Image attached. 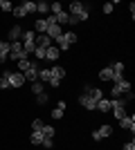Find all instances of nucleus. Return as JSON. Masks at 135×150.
<instances>
[{
  "instance_id": "nucleus-1",
  "label": "nucleus",
  "mask_w": 135,
  "mask_h": 150,
  "mask_svg": "<svg viewBox=\"0 0 135 150\" xmlns=\"http://www.w3.org/2000/svg\"><path fill=\"white\" fill-rule=\"evenodd\" d=\"M68 13H70V16H74L79 23H86V20L90 18V5L74 0V2H70V11H68Z\"/></svg>"
},
{
  "instance_id": "nucleus-2",
  "label": "nucleus",
  "mask_w": 135,
  "mask_h": 150,
  "mask_svg": "<svg viewBox=\"0 0 135 150\" xmlns=\"http://www.w3.org/2000/svg\"><path fill=\"white\" fill-rule=\"evenodd\" d=\"M133 90H131V81H126V79H122V81L113 83V88H110V99H119V96H124V94H131Z\"/></svg>"
},
{
  "instance_id": "nucleus-3",
  "label": "nucleus",
  "mask_w": 135,
  "mask_h": 150,
  "mask_svg": "<svg viewBox=\"0 0 135 150\" xmlns=\"http://www.w3.org/2000/svg\"><path fill=\"white\" fill-rule=\"evenodd\" d=\"M2 76L9 81V88H23V83H25V76L20 74L18 69H16V72H9V69H5V72H2Z\"/></svg>"
},
{
  "instance_id": "nucleus-4",
  "label": "nucleus",
  "mask_w": 135,
  "mask_h": 150,
  "mask_svg": "<svg viewBox=\"0 0 135 150\" xmlns=\"http://www.w3.org/2000/svg\"><path fill=\"white\" fill-rule=\"evenodd\" d=\"M110 134H113V125H110V123H104L99 130L92 132V141H95V144H97V141H104V139H108Z\"/></svg>"
},
{
  "instance_id": "nucleus-5",
  "label": "nucleus",
  "mask_w": 135,
  "mask_h": 150,
  "mask_svg": "<svg viewBox=\"0 0 135 150\" xmlns=\"http://www.w3.org/2000/svg\"><path fill=\"white\" fill-rule=\"evenodd\" d=\"M39 72H41V63L39 61H32V65H29V69H27L25 74V81H29V83H36L39 81Z\"/></svg>"
},
{
  "instance_id": "nucleus-6",
  "label": "nucleus",
  "mask_w": 135,
  "mask_h": 150,
  "mask_svg": "<svg viewBox=\"0 0 135 150\" xmlns=\"http://www.w3.org/2000/svg\"><path fill=\"white\" fill-rule=\"evenodd\" d=\"M79 105L84 108V110H88V112H92V110H95L97 108V101L92 99V96H90V94H81V96H79Z\"/></svg>"
},
{
  "instance_id": "nucleus-7",
  "label": "nucleus",
  "mask_w": 135,
  "mask_h": 150,
  "mask_svg": "<svg viewBox=\"0 0 135 150\" xmlns=\"http://www.w3.org/2000/svg\"><path fill=\"white\" fill-rule=\"evenodd\" d=\"M45 36H47L52 43H54L59 36H63V27H61V25H47V31H45Z\"/></svg>"
},
{
  "instance_id": "nucleus-8",
  "label": "nucleus",
  "mask_w": 135,
  "mask_h": 150,
  "mask_svg": "<svg viewBox=\"0 0 135 150\" xmlns=\"http://www.w3.org/2000/svg\"><path fill=\"white\" fill-rule=\"evenodd\" d=\"M119 128H122V130L135 132V114H126L124 119H119Z\"/></svg>"
},
{
  "instance_id": "nucleus-9",
  "label": "nucleus",
  "mask_w": 135,
  "mask_h": 150,
  "mask_svg": "<svg viewBox=\"0 0 135 150\" xmlns=\"http://www.w3.org/2000/svg\"><path fill=\"white\" fill-rule=\"evenodd\" d=\"M20 38H23V27L14 25L11 29H9V34H7V43H16V40H20Z\"/></svg>"
},
{
  "instance_id": "nucleus-10",
  "label": "nucleus",
  "mask_w": 135,
  "mask_h": 150,
  "mask_svg": "<svg viewBox=\"0 0 135 150\" xmlns=\"http://www.w3.org/2000/svg\"><path fill=\"white\" fill-rule=\"evenodd\" d=\"M34 45H36V47H43V50H47V47H50V45H54V43H52V40L45 36V34H36V38H34Z\"/></svg>"
},
{
  "instance_id": "nucleus-11",
  "label": "nucleus",
  "mask_w": 135,
  "mask_h": 150,
  "mask_svg": "<svg viewBox=\"0 0 135 150\" xmlns=\"http://www.w3.org/2000/svg\"><path fill=\"white\" fill-rule=\"evenodd\" d=\"M50 72H52V79H56V81H63L65 79V69L61 67V65H52Z\"/></svg>"
},
{
  "instance_id": "nucleus-12",
  "label": "nucleus",
  "mask_w": 135,
  "mask_h": 150,
  "mask_svg": "<svg viewBox=\"0 0 135 150\" xmlns=\"http://www.w3.org/2000/svg\"><path fill=\"white\" fill-rule=\"evenodd\" d=\"M95 110H97V112H104V114L110 112V99H99V101H97V108H95Z\"/></svg>"
},
{
  "instance_id": "nucleus-13",
  "label": "nucleus",
  "mask_w": 135,
  "mask_h": 150,
  "mask_svg": "<svg viewBox=\"0 0 135 150\" xmlns=\"http://www.w3.org/2000/svg\"><path fill=\"white\" fill-rule=\"evenodd\" d=\"M56 58H59V50L54 45H50V47L45 50V61H56Z\"/></svg>"
},
{
  "instance_id": "nucleus-14",
  "label": "nucleus",
  "mask_w": 135,
  "mask_h": 150,
  "mask_svg": "<svg viewBox=\"0 0 135 150\" xmlns=\"http://www.w3.org/2000/svg\"><path fill=\"white\" fill-rule=\"evenodd\" d=\"M36 11H39L41 16H47V13H50V2H45V0H39V2H36Z\"/></svg>"
},
{
  "instance_id": "nucleus-15",
  "label": "nucleus",
  "mask_w": 135,
  "mask_h": 150,
  "mask_svg": "<svg viewBox=\"0 0 135 150\" xmlns=\"http://www.w3.org/2000/svg\"><path fill=\"white\" fill-rule=\"evenodd\" d=\"M43 139H45L43 132H32V134H29V144H32V146H41V144H43Z\"/></svg>"
},
{
  "instance_id": "nucleus-16",
  "label": "nucleus",
  "mask_w": 135,
  "mask_h": 150,
  "mask_svg": "<svg viewBox=\"0 0 135 150\" xmlns=\"http://www.w3.org/2000/svg\"><path fill=\"white\" fill-rule=\"evenodd\" d=\"M39 81L41 83H50L52 81V72H50V67H43L39 72Z\"/></svg>"
},
{
  "instance_id": "nucleus-17",
  "label": "nucleus",
  "mask_w": 135,
  "mask_h": 150,
  "mask_svg": "<svg viewBox=\"0 0 135 150\" xmlns=\"http://www.w3.org/2000/svg\"><path fill=\"white\" fill-rule=\"evenodd\" d=\"M34 31H36V34H45V31H47V23H45V18H39L36 23H34Z\"/></svg>"
},
{
  "instance_id": "nucleus-18",
  "label": "nucleus",
  "mask_w": 135,
  "mask_h": 150,
  "mask_svg": "<svg viewBox=\"0 0 135 150\" xmlns=\"http://www.w3.org/2000/svg\"><path fill=\"white\" fill-rule=\"evenodd\" d=\"M20 7L25 9L27 16H29V13H36V2H32V0H25V2H20Z\"/></svg>"
},
{
  "instance_id": "nucleus-19",
  "label": "nucleus",
  "mask_w": 135,
  "mask_h": 150,
  "mask_svg": "<svg viewBox=\"0 0 135 150\" xmlns=\"http://www.w3.org/2000/svg\"><path fill=\"white\" fill-rule=\"evenodd\" d=\"M99 81H113V69H110V65L99 72Z\"/></svg>"
},
{
  "instance_id": "nucleus-20",
  "label": "nucleus",
  "mask_w": 135,
  "mask_h": 150,
  "mask_svg": "<svg viewBox=\"0 0 135 150\" xmlns=\"http://www.w3.org/2000/svg\"><path fill=\"white\" fill-rule=\"evenodd\" d=\"M63 38L68 40V45H72V43H77V40H79L77 31H63Z\"/></svg>"
},
{
  "instance_id": "nucleus-21",
  "label": "nucleus",
  "mask_w": 135,
  "mask_h": 150,
  "mask_svg": "<svg viewBox=\"0 0 135 150\" xmlns=\"http://www.w3.org/2000/svg\"><path fill=\"white\" fill-rule=\"evenodd\" d=\"M41 132H43V134H45L47 139H54V134H56V130H54V125H47V123L43 125V130H41Z\"/></svg>"
},
{
  "instance_id": "nucleus-22",
  "label": "nucleus",
  "mask_w": 135,
  "mask_h": 150,
  "mask_svg": "<svg viewBox=\"0 0 135 150\" xmlns=\"http://www.w3.org/2000/svg\"><path fill=\"white\" fill-rule=\"evenodd\" d=\"M29 65H32V61H29V58H23V61H18V72H20V74H25L27 69H29Z\"/></svg>"
},
{
  "instance_id": "nucleus-23",
  "label": "nucleus",
  "mask_w": 135,
  "mask_h": 150,
  "mask_svg": "<svg viewBox=\"0 0 135 150\" xmlns=\"http://www.w3.org/2000/svg\"><path fill=\"white\" fill-rule=\"evenodd\" d=\"M126 114H129V112H126V108H113V117H115L117 121H119V119H124Z\"/></svg>"
},
{
  "instance_id": "nucleus-24",
  "label": "nucleus",
  "mask_w": 135,
  "mask_h": 150,
  "mask_svg": "<svg viewBox=\"0 0 135 150\" xmlns=\"http://www.w3.org/2000/svg\"><path fill=\"white\" fill-rule=\"evenodd\" d=\"M68 18H70V13H68V11L56 13V23H59V25H68Z\"/></svg>"
},
{
  "instance_id": "nucleus-25",
  "label": "nucleus",
  "mask_w": 135,
  "mask_h": 150,
  "mask_svg": "<svg viewBox=\"0 0 135 150\" xmlns=\"http://www.w3.org/2000/svg\"><path fill=\"white\" fill-rule=\"evenodd\" d=\"M47 101H50V94H47V92H41V94H36V103H39V105H45Z\"/></svg>"
},
{
  "instance_id": "nucleus-26",
  "label": "nucleus",
  "mask_w": 135,
  "mask_h": 150,
  "mask_svg": "<svg viewBox=\"0 0 135 150\" xmlns=\"http://www.w3.org/2000/svg\"><path fill=\"white\" fill-rule=\"evenodd\" d=\"M61 11H63V5H61V2H52L50 5V13L56 16V13H61Z\"/></svg>"
},
{
  "instance_id": "nucleus-27",
  "label": "nucleus",
  "mask_w": 135,
  "mask_h": 150,
  "mask_svg": "<svg viewBox=\"0 0 135 150\" xmlns=\"http://www.w3.org/2000/svg\"><path fill=\"white\" fill-rule=\"evenodd\" d=\"M11 13H14V18H25V16H27L25 9H23L20 5H18V7H14V11H11Z\"/></svg>"
},
{
  "instance_id": "nucleus-28",
  "label": "nucleus",
  "mask_w": 135,
  "mask_h": 150,
  "mask_svg": "<svg viewBox=\"0 0 135 150\" xmlns=\"http://www.w3.org/2000/svg\"><path fill=\"white\" fill-rule=\"evenodd\" d=\"M43 121H41V119H34L32 121V132H41V130H43Z\"/></svg>"
},
{
  "instance_id": "nucleus-29",
  "label": "nucleus",
  "mask_w": 135,
  "mask_h": 150,
  "mask_svg": "<svg viewBox=\"0 0 135 150\" xmlns=\"http://www.w3.org/2000/svg\"><path fill=\"white\" fill-rule=\"evenodd\" d=\"M50 117H52V119H54V121L63 119V110H59V108H54V110H52V112H50Z\"/></svg>"
},
{
  "instance_id": "nucleus-30",
  "label": "nucleus",
  "mask_w": 135,
  "mask_h": 150,
  "mask_svg": "<svg viewBox=\"0 0 135 150\" xmlns=\"http://www.w3.org/2000/svg\"><path fill=\"white\" fill-rule=\"evenodd\" d=\"M34 56H36V61H45V50L43 47H36V50H34Z\"/></svg>"
},
{
  "instance_id": "nucleus-31",
  "label": "nucleus",
  "mask_w": 135,
  "mask_h": 150,
  "mask_svg": "<svg viewBox=\"0 0 135 150\" xmlns=\"http://www.w3.org/2000/svg\"><path fill=\"white\" fill-rule=\"evenodd\" d=\"M32 92H34V94H41V92H45V90H43V83H41V81L32 83Z\"/></svg>"
},
{
  "instance_id": "nucleus-32",
  "label": "nucleus",
  "mask_w": 135,
  "mask_h": 150,
  "mask_svg": "<svg viewBox=\"0 0 135 150\" xmlns=\"http://www.w3.org/2000/svg\"><path fill=\"white\" fill-rule=\"evenodd\" d=\"M41 146H43V148H47V150H50V148H54V139H47V137H45Z\"/></svg>"
},
{
  "instance_id": "nucleus-33",
  "label": "nucleus",
  "mask_w": 135,
  "mask_h": 150,
  "mask_svg": "<svg viewBox=\"0 0 135 150\" xmlns=\"http://www.w3.org/2000/svg\"><path fill=\"white\" fill-rule=\"evenodd\" d=\"M0 90H9V81H7L2 74H0Z\"/></svg>"
},
{
  "instance_id": "nucleus-34",
  "label": "nucleus",
  "mask_w": 135,
  "mask_h": 150,
  "mask_svg": "<svg viewBox=\"0 0 135 150\" xmlns=\"http://www.w3.org/2000/svg\"><path fill=\"white\" fill-rule=\"evenodd\" d=\"M0 52H5V54H9V43H5V40H0ZM9 61V58H7Z\"/></svg>"
},
{
  "instance_id": "nucleus-35",
  "label": "nucleus",
  "mask_w": 135,
  "mask_h": 150,
  "mask_svg": "<svg viewBox=\"0 0 135 150\" xmlns=\"http://www.w3.org/2000/svg\"><path fill=\"white\" fill-rule=\"evenodd\" d=\"M101 11L104 13H113V2H106V5L101 7Z\"/></svg>"
},
{
  "instance_id": "nucleus-36",
  "label": "nucleus",
  "mask_w": 135,
  "mask_h": 150,
  "mask_svg": "<svg viewBox=\"0 0 135 150\" xmlns=\"http://www.w3.org/2000/svg\"><path fill=\"white\" fill-rule=\"evenodd\" d=\"M56 108H59V110H63V112H65V108H68V101H65V99H61V101H59V103H56Z\"/></svg>"
},
{
  "instance_id": "nucleus-37",
  "label": "nucleus",
  "mask_w": 135,
  "mask_h": 150,
  "mask_svg": "<svg viewBox=\"0 0 135 150\" xmlns=\"http://www.w3.org/2000/svg\"><path fill=\"white\" fill-rule=\"evenodd\" d=\"M124 150H135V141H133V139H131V141H126V144H124Z\"/></svg>"
},
{
  "instance_id": "nucleus-38",
  "label": "nucleus",
  "mask_w": 135,
  "mask_h": 150,
  "mask_svg": "<svg viewBox=\"0 0 135 150\" xmlns=\"http://www.w3.org/2000/svg\"><path fill=\"white\" fill-rule=\"evenodd\" d=\"M68 25H79V20L74 18V16H70V18H68Z\"/></svg>"
},
{
  "instance_id": "nucleus-39",
  "label": "nucleus",
  "mask_w": 135,
  "mask_h": 150,
  "mask_svg": "<svg viewBox=\"0 0 135 150\" xmlns=\"http://www.w3.org/2000/svg\"><path fill=\"white\" fill-rule=\"evenodd\" d=\"M7 58H9V54H5V52H0V63H7Z\"/></svg>"
},
{
  "instance_id": "nucleus-40",
  "label": "nucleus",
  "mask_w": 135,
  "mask_h": 150,
  "mask_svg": "<svg viewBox=\"0 0 135 150\" xmlns=\"http://www.w3.org/2000/svg\"><path fill=\"white\" fill-rule=\"evenodd\" d=\"M129 11H131V18H133V16H135V5H133V2L129 5Z\"/></svg>"
}]
</instances>
